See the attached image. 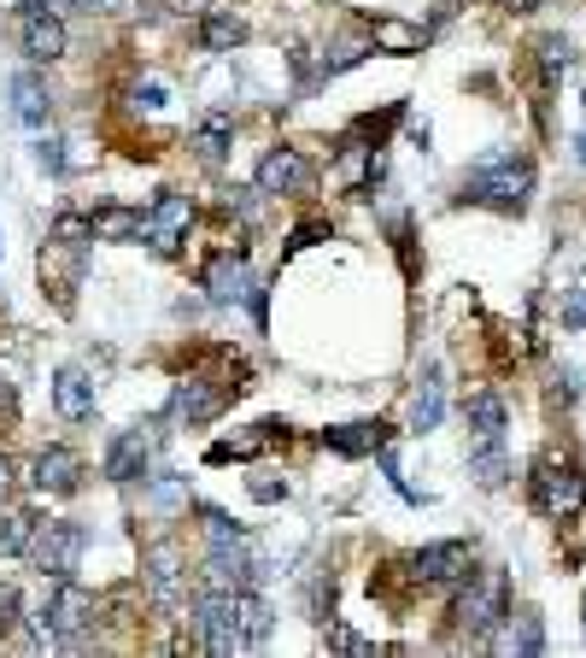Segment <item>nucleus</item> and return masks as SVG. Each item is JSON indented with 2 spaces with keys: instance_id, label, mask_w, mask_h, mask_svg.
Here are the masks:
<instances>
[{
  "instance_id": "f257e3e1",
  "label": "nucleus",
  "mask_w": 586,
  "mask_h": 658,
  "mask_svg": "<svg viewBox=\"0 0 586 658\" xmlns=\"http://www.w3.org/2000/svg\"><path fill=\"white\" fill-rule=\"evenodd\" d=\"M452 617H457V629H464V635H475V641H481V635H493L498 624H511V576L498 565L469 570L464 582H457Z\"/></svg>"
},
{
  "instance_id": "f03ea898",
  "label": "nucleus",
  "mask_w": 586,
  "mask_h": 658,
  "mask_svg": "<svg viewBox=\"0 0 586 658\" xmlns=\"http://www.w3.org/2000/svg\"><path fill=\"white\" fill-rule=\"evenodd\" d=\"M534 511L539 518H557V524H569L586 511V470L575 459H563V452H546V459L534 465Z\"/></svg>"
},
{
  "instance_id": "7ed1b4c3",
  "label": "nucleus",
  "mask_w": 586,
  "mask_h": 658,
  "mask_svg": "<svg viewBox=\"0 0 586 658\" xmlns=\"http://www.w3.org/2000/svg\"><path fill=\"white\" fill-rule=\"evenodd\" d=\"M534 195V164L528 159H493L464 177V200L487 206V212H522Z\"/></svg>"
},
{
  "instance_id": "20e7f679",
  "label": "nucleus",
  "mask_w": 586,
  "mask_h": 658,
  "mask_svg": "<svg viewBox=\"0 0 586 658\" xmlns=\"http://www.w3.org/2000/svg\"><path fill=\"white\" fill-rule=\"evenodd\" d=\"M94 624V594L71 582V576H59L53 594H48V606H41V641H59V647H71L82 652L89 641H82V629Z\"/></svg>"
},
{
  "instance_id": "39448f33",
  "label": "nucleus",
  "mask_w": 586,
  "mask_h": 658,
  "mask_svg": "<svg viewBox=\"0 0 586 658\" xmlns=\"http://www.w3.org/2000/svg\"><path fill=\"white\" fill-rule=\"evenodd\" d=\"M82 547H89V535H82V524H36V535H30V559H36V570L41 576H71L77 570V559H82Z\"/></svg>"
},
{
  "instance_id": "423d86ee",
  "label": "nucleus",
  "mask_w": 586,
  "mask_h": 658,
  "mask_svg": "<svg viewBox=\"0 0 586 658\" xmlns=\"http://www.w3.org/2000/svg\"><path fill=\"white\" fill-rule=\"evenodd\" d=\"M188 223H194V200L176 195V189H164L141 212V241L153 247V253H176V247L188 241Z\"/></svg>"
},
{
  "instance_id": "0eeeda50",
  "label": "nucleus",
  "mask_w": 586,
  "mask_h": 658,
  "mask_svg": "<svg viewBox=\"0 0 586 658\" xmlns=\"http://www.w3.org/2000/svg\"><path fill=\"white\" fill-rule=\"evenodd\" d=\"M469 570H475V547L469 541H428L411 559V576L423 588H452V582H464Z\"/></svg>"
},
{
  "instance_id": "6e6552de",
  "label": "nucleus",
  "mask_w": 586,
  "mask_h": 658,
  "mask_svg": "<svg viewBox=\"0 0 586 658\" xmlns=\"http://www.w3.org/2000/svg\"><path fill=\"white\" fill-rule=\"evenodd\" d=\"M18 41H24V53L36 66H53V59L65 53V24H59V12L24 0V12H18Z\"/></svg>"
},
{
  "instance_id": "1a4fd4ad",
  "label": "nucleus",
  "mask_w": 586,
  "mask_h": 658,
  "mask_svg": "<svg viewBox=\"0 0 586 658\" xmlns=\"http://www.w3.org/2000/svg\"><path fill=\"white\" fill-rule=\"evenodd\" d=\"M387 441H393V423H382V418H352V423L323 429V447L334 459H370V452H382Z\"/></svg>"
},
{
  "instance_id": "9d476101",
  "label": "nucleus",
  "mask_w": 586,
  "mask_h": 658,
  "mask_svg": "<svg viewBox=\"0 0 586 658\" xmlns=\"http://www.w3.org/2000/svg\"><path fill=\"white\" fill-rule=\"evenodd\" d=\"M205 288H212V300L235 306V300H253V265H246V247H223V253L205 265Z\"/></svg>"
},
{
  "instance_id": "9b49d317",
  "label": "nucleus",
  "mask_w": 586,
  "mask_h": 658,
  "mask_svg": "<svg viewBox=\"0 0 586 658\" xmlns=\"http://www.w3.org/2000/svg\"><path fill=\"white\" fill-rule=\"evenodd\" d=\"M241 395V382H212V377H188L182 388H176V400H171V411L176 418H188V423H205V418H218V411Z\"/></svg>"
},
{
  "instance_id": "f8f14e48",
  "label": "nucleus",
  "mask_w": 586,
  "mask_h": 658,
  "mask_svg": "<svg viewBox=\"0 0 586 658\" xmlns=\"http://www.w3.org/2000/svg\"><path fill=\"white\" fill-rule=\"evenodd\" d=\"M311 182V164L300 148H270L259 159V195H300Z\"/></svg>"
},
{
  "instance_id": "ddd939ff",
  "label": "nucleus",
  "mask_w": 586,
  "mask_h": 658,
  "mask_svg": "<svg viewBox=\"0 0 586 658\" xmlns=\"http://www.w3.org/2000/svg\"><path fill=\"white\" fill-rule=\"evenodd\" d=\"M30 482H36V493H77L82 488V459L71 447H48V452H36Z\"/></svg>"
},
{
  "instance_id": "4468645a",
  "label": "nucleus",
  "mask_w": 586,
  "mask_h": 658,
  "mask_svg": "<svg viewBox=\"0 0 586 658\" xmlns=\"http://www.w3.org/2000/svg\"><path fill=\"white\" fill-rule=\"evenodd\" d=\"M53 411L65 423H82L94 411V382H89V370H77V365H65L53 377Z\"/></svg>"
},
{
  "instance_id": "2eb2a0df",
  "label": "nucleus",
  "mask_w": 586,
  "mask_h": 658,
  "mask_svg": "<svg viewBox=\"0 0 586 658\" xmlns=\"http://www.w3.org/2000/svg\"><path fill=\"white\" fill-rule=\"evenodd\" d=\"M146 459H153V441H146L141 429H123V436L112 441V452H107V477L112 482H135L146 470Z\"/></svg>"
},
{
  "instance_id": "dca6fc26",
  "label": "nucleus",
  "mask_w": 586,
  "mask_h": 658,
  "mask_svg": "<svg viewBox=\"0 0 586 658\" xmlns=\"http://www.w3.org/2000/svg\"><path fill=\"white\" fill-rule=\"evenodd\" d=\"M146 594H153V606H176L182 594V570H176V547H153L146 552Z\"/></svg>"
},
{
  "instance_id": "f3484780",
  "label": "nucleus",
  "mask_w": 586,
  "mask_h": 658,
  "mask_svg": "<svg viewBox=\"0 0 586 658\" xmlns=\"http://www.w3.org/2000/svg\"><path fill=\"white\" fill-rule=\"evenodd\" d=\"M440 418H446V388H440V365L428 359L423 382H416V400H411V429H423V436H428Z\"/></svg>"
},
{
  "instance_id": "a211bd4d",
  "label": "nucleus",
  "mask_w": 586,
  "mask_h": 658,
  "mask_svg": "<svg viewBox=\"0 0 586 658\" xmlns=\"http://www.w3.org/2000/svg\"><path fill=\"white\" fill-rule=\"evenodd\" d=\"M464 418H469V429H475V441H505V429H511V406L498 400V395H469Z\"/></svg>"
},
{
  "instance_id": "6ab92c4d",
  "label": "nucleus",
  "mask_w": 586,
  "mask_h": 658,
  "mask_svg": "<svg viewBox=\"0 0 586 658\" xmlns=\"http://www.w3.org/2000/svg\"><path fill=\"white\" fill-rule=\"evenodd\" d=\"M229 141H235V118H229V112H212V118L194 130V141H188V148L200 153V164H223V159H229Z\"/></svg>"
},
{
  "instance_id": "aec40b11",
  "label": "nucleus",
  "mask_w": 586,
  "mask_h": 658,
  "mask_svg": "<svg viewBox=\"0 0 586 658\" xmlns=\"http://www.w3.org/2000/svg\"><path fill=\"white\" fill-rule=\"evenodd\" d=\"M469 477H475L481 488H505V482H511L505 441H475V447H469Z\"/></svg>"
},
{
  "instance_id": "412c9836",
  "label": "nucleus",
  "mask_w": 586,
  "mask_h": 658,
  "mask_svg": "<svg viewBox=\"0 0 586 658\" xmlns=\"http://www.w3.org/2000/svg\"><path fill=\"white\" fill-rule=\"evenodd\" d=\"M89 230H94V241H141V212L100 206V212H89Z\"/></svg>"
},
{
  "instance_id": "4be33fe9",
  "label": "nucleus",
  "mask_w": 586,
  "mask_h": 658,
  "mask_svg": "<svg viewBox=\"0 0 586 658\" xmlns=\"http://www.w3.org/2000/svg\"><path fill=\"white\" fill-rule=\"evenodd\" d=\"M370 36H375V48H387V53H423V41H428V30L405 24V18H375Z\"/></svg>"
},
{
  "instance_id": "5701e85b",
  "label": "nucleus",
  "mask_w": 586,
  "mask_h": 658,
  "mask_svg": "<svg viewBox=\"0 0 586 658\" xmlns=\"http://www.w3.org/2000/svg\"><path fill=\"white\" fill-rule=\"evenodd\" d=\"M48 107H53V100H48V82H41L36 71H18V77H12V112L24 118V123H41V118H48Z\"/></svg>"
},
{
  "instance_id": "b1692460",
  "label": "nucleus",
  "mask_w": 586,
  "mask_h": 658,
  "mask_svg": "<svg viewBox=\"0 0 586 658\" xmlns=\"http://www.w3.org/2000/svg\"><path fill=\"white\" fill-rule=\"evenodd\" d=\"M498 652H522V658L546 652V624H539V611H516L511 635H498Z\"/></svg>"
},
{
  "instance_id": "393cba45",
  "label": "nucleus",
  "mask_w": 586,
  "mask_h": 658,
  "mask_svg": "<svg viewBox=\"0 0 586 658\" xmlns=\"http://www.w3.org/2000/svg\"><path fill=\"white\" fill-rule=\"evenodd\" d=\"M246 41V24L235 12H205V24H200V48L205 53H229V48H241Z\"/></svg>"
},
{
  "instance_id": "a878e982",
  "label": "nucleus",
  "mask_w": 586,
  "mask_h": 658,
  "mask_svg": "<svg viewBox=\"0 0 586 658\" xmlns=\"http://www.w3.org/2000/svg\"><path fill=\"white\" fill-rule=\"evenodd\" d=\"M235 624H241V635H246V647H259L264 635H270V606L259 600L253 588H241V594H235Z\"/></svg>"
},
{
  "instance_id": "bb28decb",
  "label": "nucleus",
  "mask_w": 586,
  "mask_h": 658,
  "mask_svg": "<svg viewBox=\"0 0 586 658\" xmlns=\"http://www.w3.org/2000/svg\"><path fill=\"white\" fill-rule=\"evenodd\" d=\"M30 535H36V518H30V511H0V559H12V552H30Z\"/></svg>"
},
{
  "instance_id": "cd10ccee",
  "label": "nucleus",
  "mask_w": 586,
  "mask_h": 658,
  "mask_svg": "<svg viewBox=\"0 0 586 658\" xmlns=\"http://www.w3.org/2000/svg\"><path fill=\"white\" fill-rule=\"evenodd\" d=\"M539 71H546V82H557L563 71L575 66V48H569V36H539Z\"/></svg>"
},
{
  "instance_id": "c85d7f7f",
  "label": "nucleus",
  "mask_w": 586,
  "mask_h": 658,
  "mask_svg": "<svg viewBox=\"0 0 586 658\" xmlns=\"http://www.w3.org/2000/svg\"><path fill=\"white\" fill-rule=\"evenodd\" d=\"M370 59V41H334V48L323 53V77H341L352 66H364Z\"/></svg>"
},
{
  "instance_id": "c756f323",
  "label": "nucleus",
  "mask_w": 586,
  "mask_h": 658,
  "mask_svg": "<svg viewBox=\"0 0 586 658\" xmlns=\"http://www.w3.org/2000/svg\"><path fill=\"white\" fill-rule=\"evenodd\" d=\"M246 493H253L259 506H276V500H287V482H276V477H253V482H246Z\"/></svg>"
},
{
  "instance_id": "7c9ffc66",
  "label": "nucleus",
  "mask_w": 586,
  "mask_h": 658,
  "mask_svg": "<svg viewBox=\"0 0 586 658\" xmlns=\"http://www.w3.org/2000/svg\"><path fill=\"white\" fill-rule=\"evenodd\" d=\"M317 236H329V223L323 218H311V223H300V230H293V241H287V253H300V247H311Z\"/></svg>"
},
{
  "instance_id": "2f4dec72",
  "label": "nucleus",
  "mask_w": 586,
  "mask_h": 658,
  "mask_svg": "<svg viewBox=\"0 0 586 658\" xmlns=\"http://www.w3.org/2000/svg\"><path fill=\"white\" fill-rule=\"evenodd\" d=\"M563 329H586V288H575L569 306H563Z\"/></svg>"
},
{
  "instance_id": "473e14b6",
  "label": "nucleus",
  "mask_w": 586,
  "mask_h": 658,
  "mask_svg": "<svg viewBox=\"0 0 586 658\" xmlns=\"http://www.w3.org/2000/svg\"><path fill=\"white\" fill-rule=\"evenodd\" d=\"M329 641L346 647V652H375V641H364V635H352V629H329Z\"/></svg>"
},
{
  "instance_id": "72a5a7b5",
  "label": "nucleus",
  "mask_w": 586,
  "mask_h": 658,
  "mask_svg": "<svg viewBox=\"0 0 586 658\" xmlns=\"http://www.w3.org/2000/svg\"><path fill=\"white\" fill-rule=\"evenodd\" d=\"M36 159H41V171H65V153H59V141H41Z\"/></svg>"
},
{
  "instance_id": "f704fd0d",
  "label": "nucleus",
  "mask_w": 586,
  "mask_h": 658,
  "mask_svg": "<svg viewBox=\"0 0 586 658\" xmlns=\"http://www.w3.org/2000/svg\"><path fill=\"white\" fill-rule=\"evenodd\" d=\"M18 624V594L12 588H0V635H7Z\"/></svg>"
},
{
  "instance_id": "c9c22d12",
  "label": "nucleus",
  "mask_w": 586,
  "mask_h": 658,
  "mask_svg": "<svg viewBox=\"0 0 586 658\" xmlns=\"http://www.w3.org/2000/svg\"><path fill=\"white\" fill-rule=\"evenodd\" d=\"M18 418V395H12V388H0V423H12Z\"/></svg>"
},
{
  "instance_id": "e433bc0d",
  "label": "nucleus",
  "mask_w": 586,
  "mask_h": 658,
  "mask_svg": "<svg viewBox=\"0 0 586 658\" xmlns=\"http://www.w3.org/2000/svg\"><path fill=\"white\" fill-rule=\"evenodd\" d=\"M498 7H511V12H539L546 0H498Z\"/></svg>"
},
{
  "instance_id": "4c0bfd02",
  "label": "nucleus",
  "mask_w": 586,
  "mask_h": 658,
  "mask_svg": "<svg viewBox=\"0 0 586 658\" xmlns=\"http://www.w3.org/2000/svg\"><path fill=\"white\" fill-rule=\"evenodd\" d=\"M176 12H212V0H171Z\"/></svg>"
},
{
  "instance_id": "58836bf2",
  "label": "nucleus",
  "mask_w": 586,
  "mask_h": 658,
  "mask_svg": "<svg viewBox=\"0 0 586 658\" xmlns=\"http://www.w3.org/2000/svg\"><path fill=\"white\" fill-rule=\"evenodd\" d=\"M12 488V465H7V452H0V493Z\"/></svg>"
},
{
  "instance_id": "ea45409f",
  "label": "nucleus",
  "mask_w": 586,
  "mask_h": 658,
  "mask_svg": "<svg viewBox=\"0 0 586 658\" xmlns=\"http://www.w3.org/2000/svg\"><path fill=\"white\" fill-rule=\"evenodd\" d=\"M77 7H89V12H107V7H118V0H77Z\"/></svg>"
},
{
  "instance_id": "a19ab883",
  "label": "nucleus",
  "mask_w": 586,
  "mask_h": 658,
  "mask_svg": "<svg viewBox=\"0 0 586 658\" xmlns=\"http://www.w3.org/2000/svg\"><path fill=\"white\" fill-rule=\"evenodd\" d=\"M575 159H580V164H586V130H580V136H575Z\"/></svg>"
}]
</instances>
